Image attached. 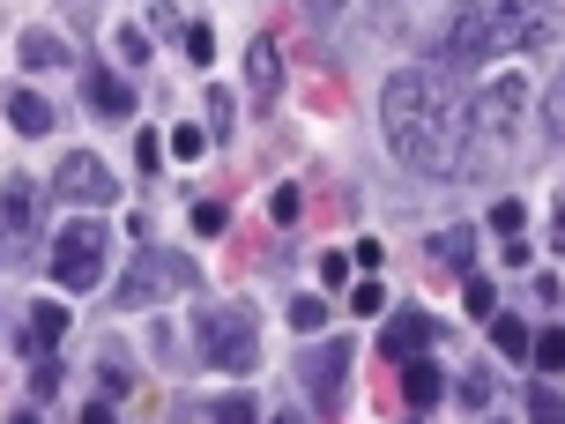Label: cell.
I'll use <instances>...</instances> for the list:
<instances>
[{
	"instance_id": "cell-21",
	"label": "cell",
	"mask_w": 565,
	"mask_h": 424,
	"mask_svg": "<svg viewBox=\"0 0 565 424\" xmlns=\"http://www.w3.org/2000/svg\"><path fill=\"white\" fill-rule=\"evenodd\" d=\"M461 306L477 312V320H491V312H499V283H491V276H469V290H461Z\"/></svg>"
},
{
	"instance_id": "cell-22",
	"label": "cell",
	"mask_w": 565,
	"mask_h": 424,
	"mask_svg": "<svg viewBox=\"0 0 565 424\" xmlns=\"http://www.w3.org/2000/svg\"><path fill=\"white\" fill-rule=\"evenodd\" d=\"M536 365L565 372V328H536Z\"/></svg>"
},
{
	"instance_id": "cell-10",
	"label": "cell",
	"mask_w": 565,
	"mask_h": 424,
	"mask_svg": "<svg viewBox=\"0 0 565 424\" xmlns=\"http://www.w3.org/2000/svg\"><path fill=\"white\" fill-rule=\"evenodd\" d=\"M431 336H439V320H431V312H395V320H387V336H380V350L402 365V358H424Z\"/></svg>"
},
{
	"instance_id": "cell-18",
	"label": "cell",
	"mask_w": 565,
	"mask_h": 424,
	"mask_svg": "<svg viewBox=\"0 0 565 424\" xmlns=\"http://www.w3.org/2000/svg\"><path fill=\"white\" fill-rule=\"evenodd\" d=\"M431 261H447V268H477V231L469 224H447L431 239Z\"/></svg>"
},
{
	"instance_id": "cell-7",
	"label": "cell",
	"mask_w": 565,
	"mask_h": 424,
	"mask_svg": "<svg viewBox=\"0 0 565 424\" xmlns=\"http://www.w3.org/2000/svg\"><path fill=\"white\" fill-rule=\"evenodd\" d=\"M53 194L75 201V209H113V201H119V179H113V165H105L97 149H67V157H60V171H53Z\"/></svg>"
},
{
	"instance_id": "cell-39",
	"label": "cell",
	"mask_w": 565,
	"mask_h": 424,
	"mask_svg": "<svg viewBox=\"0 0 565 424\" xmlns=\"http://www.w3.org/2000/svg\"><path fill=\"white\" fill-rule=\"evenodd\" d=\"M306 8H312V15H335V8H342V0H306Z\"/></svg>"
},
{
	"instance_id": "cell-8",
	"label": "cell",
	"mask_w": 565,
	"mask_h": 424,
	"mask_svg": "<svg viewBox=\"0 0 565 424\" xmlns=\"http://www.w3.org/2000/svg\"><path fill=\"white\" fill-rule=\"evenodd\" d=\"M298 380H306V395L320 402V410H335V388L350 380V342H342V336L312 342L306 358H298Z\"/></svg>"
},
{
	"instance_id": "cell-31",
	"label": "cell",
	"mask_w": 565,
	"mask_h": 424,
	"mask_svg": "<svg viewBox=\"0 0 565 424\" xmlns=\"http://www.w3.org/2000/svg\"><path fill=\"white\" fill-rule=\"evenodd\" d=\"M224 224H231V209H224V201H194V231H201V239H216Z\"/></svg>"
},
{
	"instance_id": "cell-35",
	"label": "cell",
	"mask_w": 565,
	"mask_h": 424,
	"mask_svg": "<svg viewBox=\"0 0 565 424\" xmlns=\"http://www.w3.org/2000/svg\"><path fill=\"white\" fill-rule=\"evenodd\" d=\"M268 216H276V224H298V216H306V209H298V187H276V194H268Z\"/></svg>"
},
{
	"instance_id": "cell-32",
	"label": "cell",
	"mask_w": 565,
	"mask_h": 424,
	"mask_svg": "<svg viewBox=\"0 0 565 424\" xmlns=\"http://www.w3.org/2000/svg\"><path fill=\"white\" fill-rule=\"evenodd\" d=\"M521 224H529V209H521V201H499V209H491V231H499V239H513V231H521Z\"/></svg>"
},
{
	"instance_id": "cell-13",
	"label": "cell",
	"mask_w": 565,
	"mask_h": 424,
	"mask_svg": "<svg viewBox=\"0 0 565 424\" xmlns=\"http://www.w3.org/2000/svg\"><path fill=\"white\" fill-rule=\"evenodd\" d=\"M439 388H447V380H439V365H431V358H402V402H409L417 417H431V410H439Z\"/></svg>"
},
{
	"instance_id": "cell-5",
	"label": "cell",
	"mask_w": 565,
	"mask_h": 424,
	"mask_svg": "<svg viewBox=\"0 0 565 424\" xmlns=\"http://www.w3.org/2000/svg\"><path fill=\"white\" fill-rule=\"evenodd\" d=\"M194 283H201V268L186 254H157V246L141 239V261L113 283V298L119 306H164L171 290H194Z\"/></svg>"
},
{
	"instance_id": "cell-26",
	"label": "cell",
	"mask_w": 565,
	"mask_h": 424,
	"mask_svg": "<svg viewBox=\"0 0 565 424\" xmlns=\"http://www.w3.org/2000/svg\"><path fill=\"white\" fill-rule=\"evenodd\" d=\"M209 417L216 424H246V417H260V402L254 395H224V402H209Z\"/></svg>"
},
{
	"instance_id": "cell-14",
	"label": "cell",
	"mask_w": 565,
	"mask_h": 424,
	"mask_svg": "<svg viewBox=\"0 0 565 424\" xmlns=\"http://www.w3.org/2000/svg\"><path fill=\"white\" fill-rule=\"evenodd\" d=\"M246 83H254L260 105H276V89H282V60H276V45H268V38H254V45H246Z\"/></svg>"
},
{
	"instance_id": "cell-3",
	"label": "cell",
	"mask_w": 565,
	"mask_h": 424,
	"mask_svg": "<svg viewBox=\"0 0 565 424\" xmlns=\"http://www.w3.org/2000/svg\"><path fill=\"white\" fill-rule=\"evenodd\" d=\"M194 358L209 372H254L260 365V336L246 306H209L194 320Z\"/></svg>"
},
{
	"instance_id": "cell-38",
	"label": "cell",
	"mask_w": 565,
	"mask_h": 424,
	"mask_svg": "<svg viewBox=\"0 0 565 424\" xmlns=\"http://www.w3.org/2000/svg\"><path fill=\"white\" fill-rule=\"evenodd\" d=\"M499 8H521V15H543V0H499Z\"/></svg>"
},
{
	"instance_id": "cell-4",
	"label": "cell",
	"mask_w": 565,
	"mask_h": 424,
	"mask_svg": "<svg viewBox=\"0 0 565 424\" xmlns=\"http://www.w3.org/2000/svg\"><path fill=\"white\" fill-rule=\"evenodd\" d=\"M521 113H529V83H521V75H483V83L469 89V141H477V165L491 157V149L513 141Z\"/></svg>"
},
{
	"instance_id": "cell-29",
	"label": "cell",
	"mask_w": 565,
	"mask_h": 424,
	"mask_svg": "<svg viewBox=\"0 0 565 424\" xmlns=\"http://www.w3.org/2000/svg\"><path fill=\"white\" fill-rule=\"evenodd\" d=\"M461 410H491V372H461Z\"/></svg>"
},
{
	"instance_id": "cell-20",
	"label": "cell",
	"mask_w": 565,
	"mask_h": 424,
	"mask_svg": "<svg viewBox=\"0 0 565 424\" xmlns=\"http://www.w3.org/2000/svg\"><path fill=\"white\" fill-rule=\"evenodd\" d=\"M60 388H67V372H60L53 358H30V402H53Z\"/></svg>"
},
{
	"instance_id": "cell-17",
	"label": "cell",
	"mask_w": 565,
	"mask_h": 424,
	"mask_svg": "<svg viewBox=\"0 0 565 424\" xmlns=\"http://www.w3.org/2000/svg\"><path fill=\"white\" fill-rule=\"evenodd\" d=\"M97 395H105V402L135 395V365H127V350H97Z\"/></svg>"
},
{
	"instance_id": "cell-28",
	"label": "cell",
	"mask_w": 565,
	"mask_h": 424,
	"mask_svg": "<svg viewBox=\"0 0 565 424\" xmlns=\"http://www.w3.org/2000/svg\"><path fill=\"white\" fill-rule=\"evenodd\" d=\"M350 312H358V320H380V312H387V290H380V283H358V290H350Z\"/></svg>"
},
{
	"instance_id": "cell-33",
	"label": "cell",
	"mask_w": 565,
	"mask_h": 424,
	"mask_svg": "<svg viewBox=\"0 0 565 424\" xmlns=\"http://www.w3.org/2000/svg\"><path fill=\"white\" fill-rule=\"evenodd\" d=\"M231 119H238V113H231V97H224V89H209V141H224Z\"/></svg>"
},
{
	"instance_id": "cell-36",
	"label": "cell",
	"mask_w": 565,
	"mask_h": 424,
	"mask_svg": "<svg viewBox=\"0 0 565 424\" xmlns=\"http://www.w3.org/2000/svg\"><path fill=\"white\" fill-rule=\"evenodd\" d=\"M164 157H171V149H164V141H157V135H141V141H135V165H141V171H157V165H164Z\"/></svg>"
},
{
	"instance_id": "cell-25",
	"label": "cell",
	"mask_w": 565,
	"mask_h": 424,
	"mask_svg": "<svg viewBox=\"0 0 565 424\" xmlns=\"http://www.w3.org/2000/svg\"><path fill=\"white\" fill-rule=\"evenodd\" d=\"M179 45H186V60H194V67H209V60H216V30H209V23H186V38H179Z\"/></svg>"
},
{
	"instance_id": "cell-9",
	"label": "cell",
	"mask_w": 565,
	"mask_h": 424,
	"mask_svg": "<svg viewBox=\"0 0 565 424\" xmlns=\"http://www.w3.org/2000/svg\"><path fill=\"white\" fill-rule=\"evenodd\" d=\"M60 336H67V306H53V298H45V306H30V320L15 328V350H23V365H30V358H53Z\"/></svg>"
},
{
	"instance_id": "cell-24",
	"label": "cell",
	"mask_w": 565,
	"mask_h": 424,
	"mask_svg": "<svg viewBox=\"0 0 565 424\" xmlns=\"http://www.w3.org/2000/svg\"><path fill=\"white\" fill-rule=\"evenodd\" d=\"M290 328H306V336H312V328H328V298H312V290H306V298H290Z\"/></svg>"
},
{
	"instance_id": "cell-37",
	"label": "cell",
	"mask_w": 565,
	"mask_h": 424,
	"mask_svg": "<svg viewBox=\"0 0 565 424\" xmlns=\"http://www.w3.org/2000/svg\"><path fill=\"white\" fill-rule=\"evenodd\" d=\"M350 268H358V261H342V254H328V261H320V283H328V290H342V283H350Z\"/></svg>"
},
{
	"instance_id": "cell-19",
	"label": "cell",
	"mask_w": 565,
	"mask_h": 424,
	"mask_svg": "<svg viewBox=\"0 0 565 424\" xmlns=\"http://www.w3.org/2000/svg\"><path fill=\"white\" fill-rule=\"evenodd\" d=\"M15 53H23V67H38V75H45V67H67V45H60L53 30H23V45H15Z\"/></svg>"
},
{
	"instance_id": "cell-6",
	"label": "cell",
	"mask_w": 565,
	"mask_h": 424,
	"mask_svg": "<svg viewBox=\"0 0 565 424\" xmlns=\"http://www.w3.org/2000/svg\"><path fill=\"white\" fill-rule=\"evenodd\" d=\"M53 283H60V290H97V283H105V224H97V216L60 224V239H53Z\"/></svg>"
},
{
	"instance_id": "cell-15",
	"label": "cell",
	"mask_w": 565,
	"mask_h": 424,
	"mask_svg": "<svg viewBox=\"0 0 565 424\" xmlns=\"http://www.w3.org/2000/svg\"><path fill=\"white\" fill-rule=\"evenodd\" d=\"M8 127H15V135H53V105H45L38 89H15V97H8Z\"/></svg>"
},
{
	"instance_id": "cell-40",
	"label": "cell",
	"mask_w": 565,
	"mask_h": 424,
	"mask_svg": "<svg viewBox=\"0 0 565 424\" xmlns=\"http://www.w3.org/2000/svg\"><path fill=\"white\" fill-rule=\"evenodd\" d=\"M558 254H565V209H558Z\"/></svg>"
},
{
	"instance_id": "cell-30",
	"label": "cell",
	"mask_w": 565,
	"mask_h": 424,
	"mask_svg": "<svg viewBox=\"0 0 565 424\" xmlns=\"http://www.w3.org/2000/svg\"><path fill=\"white\" fill-rule=\"evenodd\" d=\"M529 417L558 424V417H565V395H558V388H529Z\"/></svg>"
},
{
	"instance_id": "cell-23",
	"label": "cell",
	"mask_w": 565,
	"mask_h": 424,
	"mask_svg": "<svg viewBox=\"0 0 565 424\" xmlns=\"http://www.w3.org/2000/svg\"><path fill=\"white\" fill-rule=\"evenodd\" d=\"M149 38H157V30H135V23H127L113 45H119V60H127V67H149Z\"/></svg>"
},
{
	"instance_id": "cell-11",
	"label": "cell",
	"mask_w": 565,
	"mask_h": 424,
	"mask_svg": "<svg viewBox=\"0 0 565 424\" xmlns=\"http://www.w3.org/2000/svg\"><path fill=\"white\" fill-rule=\"evenodd\" d=\"M38 216H45V187L15 171V179L0 187V224H8V231H38Z\"/></svg>"
},
{
	"instance_id": "cell-16",
	"label": "cell",
	"mask_w": 565,
	"mask_h": 424,
	"mask_svg": "<svg viewBox=\"0 0 565 424\" xmlns=\"http://www.w3.org/2000/svg\"><path fill=\"white\" fill-rule=\"evenodd\" d=\"M491 350L499 358H536V328L513 320V312H491Z\"/></svg>"
},
{
	"instance_id": "cell-12",
	"label": "cell",
	"mask_w": 565,
	"mask_h": 424,
	"mask_svg": "<svg viewBox=\"0 0 565 424\" xmlns=\"http://www.w3.org/2000/svg\"><path fill=\"white\" fill-rule=\"evenodd\" d=\"M83 97L105 119H127V113H135V83H127V75H113V67H89V75H83Z\"/></svg>"
},
{
	"instance_id": "cell-27",
	"label": "cell",
	"mask_w": 565,
	"mask_h": 424,
	"mask_svg": "<svg viewBox=\"0 0 565 424\" xmlns=\"http://www.w3.org/2000/svg\"><path fill=\"white\" fill-rule=\"evenodd\" d=\"M171 157H209V127H171Z\"/></svg>"
},
{
	"instance_id": "cell-2",
	"label": "cell",
	"mask_w": 565,
	"mask_h": 424,
	"mask_svg": "<svg viewBox=\"0 0 565 424\" xmlns=\"http://www.w3.org/2000/svg\"><path fill=\"white\" fill-rule=\"evenodd\" d=\"M543 38H551L543 15H521V8H499V0H454L439 60L447 67H483V60H499L507 45H543Z\"/></svg>"
},
{
	"instance_id": "cell-34",
	"label": "cell",
	"mask_w": 565,
	"mask_h": 424,
	"mask_svg": "<svg viewBox=\"0 0 565 424\" xmlns=\"http://www.w3.org/2000/svg\"><path fill=\"white\" fill-rule=\"evenodd\" d=\"M543 119H551V135H565V67H558V83L543 89Z\"/></svg>"
},
{
	"instance_id": "cell-1",
	"label": "cell",
	"mask_w": 565,
	"mask_h": 424,
	"mask_svg": "<svg viewBox=\"0 0 565 424\" xmlns=\"http://www.w3.org/2000/svg\"><path fill=\"white\" fill-rule=\"evenodd\" d=\"M380 127L409 171L424 179H477V141H469V89L447 75V60L395 67L380 89Z\"/></svg>"
}]
</instances>
